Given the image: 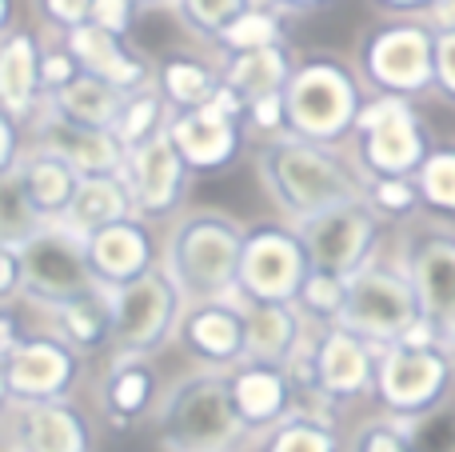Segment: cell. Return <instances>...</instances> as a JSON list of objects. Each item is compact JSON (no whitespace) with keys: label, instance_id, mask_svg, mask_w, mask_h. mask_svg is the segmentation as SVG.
<instances>
[{"label":"cell","instance_id":"44","mask_svg":"<svg viewBox=\"0 0 455 452\" xmlns=\"http://www.w3.org/2000/svg\"><path fill=\"white\" fill-rule=\"evenodd\" d=\"M424 20L432 24V32H455V0H427Z\"/></svg>","mask_w":455,"mask_h":452},{"label":"cell","instance_id":"51","mask_svg":"<svg viewBox=\"0 0 455 452\" xmlns=\"http://www.w3.org/2000/svg\"><path fill=\"white\" fill-rule=\"evenodd\" d=\"M0 20H4V8H0Z\"/></svg>","mask_w":455,"mask_h":452},{"label":"cell","instance_id":"5","mask_svg":"<svg viewBox=\"0 0 455 452\" xmlns=\"http://www.w3.org/2000/svg\"><path fill=\"white\" fill-rule=\"evenodd\" d=\"M352 136L363 181H395V176L416 181L419 165L435 149L432 125L416 109V101H395V96H368Z\"/></svg>","mask_w":455,"mask_h":452},{"label":"cell","instance_id":"46","mask_svg":"<svg viewBox=\"0 0 455 452\" xmlns=\"http://www.w3.org/2000/svg\"><path fill=\"white\" fill-rule=\"evenodd\" d=\"M68 72H72V64L64 61V56H52V61L44 64V80H48V85H60V80H68Z\"/></svg>","mask_w":455,"mask_h":452},{"label":"cell","instance_id":"37","mask_svg":"<svg viewBox=\"0 0 455 452\" xmlns=\"http://www.w3.org/2000/svg\"><path fill=\"white\" fill-rule=\"evenodd\" d=\"M164 80H168L172 101L188 104V109H204V104H212V96L220 93V85H216L200 64H172V69L164 72Z\"/></svg>","mask_w":455,"mask_h":452},{"label":"cell","instance_id":"39","mask_svg":"<svg viewBox=\"0 0 455 452\" xmlns=\"http://www.w3.org/2000/svg\"><path fill=\"white\" fill-rule=\"evenodd\" d=\"M432 96H440L443 104H455V32H435Z\"/></svg>","mask_w":455,"mask_h":452},{"label":"cell","instance_id":"33","mask_svg":"<svg viewBox=\"0 0 455 452\" xmlns=\"http://www.w3.org/2000/svg\"><path fill=\"white\" fill-rule=\"evenodd\" d=\"M24 176H28V192L32 200H36L40 213H52V208H64L72 205V192H76V176H72L68 160H32L28 168H24Z\"/></svg>","mask_w":455,"mask_h":452},{"label":"cell","instance_id":"21","mask_svg":"<svg viewBox=\"0 0 455 452\" xmlns=\"http://www.w3.org/2000/svg\"><path fill=\"white\" fill-rule=\"evenodd\" d=\"M8 381H12L16 392H28V397L56 392L68 381V357L56 344H20L8 360Z\"/></svg>","mask_w":455,"mask_h":452},{"label":"cell","instance_id":"28","mask_svg":"<svg viewBox=\"0 0 455 452\" xmlns=\"http://www.w3.org/2000/svg\"><path fill=\"white\" fill-rule=\"evenodd\" d=\"M68 216L76 229H92V232L112 229V224H120V216H124V192H120L116 181H104V176L84 181L72 192Z\"/></svg>","mask_w":455,"mask_h":452},{"label":"cell","instance_id":"4","mask_svg":"<svg viewBox=\"0 0 455 452\" xmlns=\"http://www.w3.org/2000/svg\"><path fill=\"white\" fill-rule=\"evenodd\" d=\"M363 104V80L352 72L339 56H307L296 64L288 88H283V117H288V136H299L307 144H331L347 141L355 133Z\"/></svg>","mask_w":455,"mask_h":452},{"label":"cell","instance_id":"32","mask_svg":"<svg viewBox=\"0 0 455 452\" xmlns=\"http://www.w3.org/2000/svg\"><path fill=\"white\" fill-rule=\"evenodd\" d=\"M363 205L379 216L384 224H403V221H416L424 200H419L416 181H363Z\"/></svg>","mask_w":455,"mask_h":452},{"label":"cell","instance_id":"7","mask_svg":"<svg viewBox=\"0 0 455 452\" xmlns=\"http://www.w3.org/2000/svg\"><path fill=\"white\" fill-rule=\"evenodd\" d=\"M395 269L408 277L419 317L432 320L448 341L455 333V224L411 221V229L400 237Z\"/></svg>","mask_w":455,"mask_h":452},{"label":"cell","instance_id":"6","mask_svg":"<svg viewBox=\"0 0 455 452\" xmlns=\"http://www.w3.org/2000/svg\"><path fill=\"white\" fill-rule=\"evenodd\" d=\"M376 365H379L376 344H368L363 336L347 333L339 325H323L312 341H304V349L296 352L288 373L296 381V389H304L323 408H331V405H352L360 397H371Z\"/></svg>","mask_w":455,"mask_h":452},{"label":"cell","instance_id":"50","mask_svg":"<svg viewBox=\"0 0 455 452\" xmlns=\"http://www.w3.org/2000/svg\"><path fill=\"white\" fill-rule=\"evenodd\" d=\"M448 357H451V365H455V333L448 336Z\"/></svg>","mask_w":455,"mask_h":452},{"label":"cell","instance_id":"8","mask_svg":"<svg viewBox=\"0 0 455 452\" xmlns=\"http://www.w3.org/2000/svg\"><path fill=\"white\" fill-rule=\"evenodd\" d=\"M419 317V301L411 293L408 277L395 264H368L360 269L344 288V309H339V328L363 336L376 349L395 344Z\"/></svg>","mask_w":455,"mask_h":452},{"label":"cell","instance_id":"52","mask_svg":"<svg viewBox=\"0 0 455 452\" xmlns=\"http://www.w3.org/2000/svg\"><path fill=\"white\" fill-rule=\"evenodd\" d=\"M0 392H4V381H0Z\"/></svg>","mask_w":455,"mask_h":452},{"label":"cell","instance_id":"38","mask_svg":"<svg viewBox=\"0 0 455 452\" xmlns=\"http://www.w3.org/2000/svg\"><path fill=\"white\" fill-rule=\"evenodd\" d=\"M112 312H100L92 301H68L64 304V325H68V333L76 336L80 344H96L100 341V333L108 328Z\"/></svg>","mask_w":455,"mask_h":452},{"label":"cell","instance_id":"35","mask_svg":"<svg viewBox=\"0 0 455 452\" xmlns=\"http://www.w3.org/2000/svg\"><path fill=\"white\" fill-rule=\"evenodd\" d=\"M352 452H419V437L411 424H400L392 416H376V421L360 424Z\"/></svg>","mask_w":455,"mask_h":452},{"label":"cell","instance_id":"2","mask_svg":"<svg viewBox=\"0 0 455 452\" xmlns=\"http://www.w3.org/2000/svg\"><path fill=\"white\" fill-rule=\"evenodd\" d=\"M259 176H264L272 200L296 224L328 213L347 200H363L360 168H347L331 149L307 144L299 136H272L259 149Z\"/></svg>","mask_w":455,"mask_h":452},{"label":"cell","instance_id":"10","mask_svg":"<svg viewBox=\"0 0 455 452\" xmlns=\"http://www.w3.org/2000/svg\"><path fill=\"white\" fill-rule=\"evenodd\" d=\"M296 232H299V245H304L312 272L352 280L360 269L376 264L384 221L363 200H347V205H336L328 213L312 216V221L296 224Z\"/></svg>","mask_w":455,"mask_h":452},{"label":"cell","instance_id":"20","mask_svg":"<svg viewBox=\"0 0 455 452\" xmlns=\"http://www.w3.org/2000/svg\"><path fill=\"white\" fill-rule=\"evenodd\" d=\"M188 341L204 352L208 360H232L243 357V312L228 309V304H204L196 317L188 320Z\"/></svg>","mask_w":455,"mask_h":452},{"label":"cell","instance_id":"48","mask_svg":"<svg viewBox=\"0 0 455 452\" xmlns=\"http://www.w3.org/2000/svg\"><path fill=\"white\" fill-rule=\"evenodd\" d=\"M8 349H12V325H8V320L0 317V357H4Z\"/></svg>","mask_w":455,"mask_h":452},{"label":"cell","instance_id":"11","mask_svg":"<svg viewBox=\"0 0 455 452\" xmlns=\"http://www.w3.org/2000/svg\"><path fill=\"white\" fill-rule=\"evenodd\" d=\"M168 445L176 452H224L240 440L243 421L232 405V389L220 376L184 384L168 408Z\"/></svg>","mask_w":455,"mask_h":452},{"label":"cell","instance_id":"19","mask_svg":"<svg viewBox=\"0 0 455 452\" xmlns=\"http://www.w3.org/2000/svg\"><path fill=\"white\" fill-rule=\"evenodd\" d=\"M132 184H136L140 205L152 208V213H160V208L176 197V184H180V160H176V149L164 141V136H156V141H148L144 149H136Z\"/></svg>","mask_w":455,"mask_h":452},{"label":"cell","instance_id":"25","mask_svg":"<svg viewBox=\"0 0 455 452\" xmlns=\"http://www.w3.org/2000/svg\"><path fill=\"white\" fill-rule=\"evenodd\" d=\"M264 452H339V432L331 424V416L299 408L267 432Z\"/></svg>","mask_w":455,"mask_h":452},{"label":"cell","instance_id":"17","mask_svg":"<svg viewBox=\"0 0 455 452\" xmlns=\"http://www.w3.org/2000/svg\"><path fill=\"white\" fill-rule=\"evenodd\" d=\"M304 349V325L291 304H248L243 309V357L251 365L288 368Z\"/></svg>","mask_w":455,"mask_h":452},{"label":"cell","instance_id":"23","mask_svg":"<svg viewBox=\"0 0 455 452\" xmlns=\"http://www.w3.org/2000/svg\"><path fill=\"white\" fill-rule=\"evenodd\" d=\"M72 48H76V56L88 64V69H92V77L104 80V85H112V88L140 85V64L128 61V56L112 44L108 32H100L96 24H92V28H76V32H72Z\"/></svg>","mask_w":455,"mask_h":452},{"label":"cell","instance_id":"34","mask_svg":"<svg viewBox=\"0 0 455 452\" xmlns=\"http://www.w3.org/2000/svg\"><path fill=\"white\" fill-rule=\"evenodd\" d=\"M280 20L272 16V8H243L232 24L224 28V44L232 52H259V48H280Z\"/></svg>","mask_w":455,"mask_h":452},{"label":"cell","instance_id":"9","mask_svg":"<svg viewBox=\"0 0 455 452\" xmlns=\"http://www.w3.org/2000/svg\"><path fill=\"white\" fill-rule=\"evenodd\" d=\"M240 256H243V237L232 221H224V216H196L176 237L172 269H176V280L192 296H200L208 304H220L240 285Z\"/></svg>","mask_w":455,"mask_h":452},{"label":"cell","instance_id":"27","mask_svg":"<svg viewBox=\"0 0 455 452\" xmlns=\"http://www.w3.org/2000/svg\"><path fill=\"white\" fill-rule=\"evenodd\" d=\"M20 440H24V452H80L84 448L80 424L72 421V413H64L56 405L32 408L20 424Z\"/></svg>","mask_w":455,"mask_h":452},{"label":"cell","instance_id":"3","mask_svg":"<svg viewBox=\"0 0 455 452\" xmlns=\"http://www.w3.org/2000/svg\"><path fill=\"white\" fill-rule=\"evenodd\" d=\"M379 16L360 36V80L371 88V96H395L416 101L432 93V56L435 32L424 20V4H379Z\"/></svg>","mask_w":455,"mask_h":452},{"label":"cell","instance_id":"45","mask_svg":"<svg viewBox=\"0 0 455 452\" xmlns=\"http://www.w3.org/2000/svg\"><path fill=\"white\" fill-rule=\"evenodd\" d=\"M92 12L100 16V20H96V28L100 32H116V28H124L128 24V8L124 4H92Z\"/></svg>","mask_w":455,"mask_h":452},{"label":"cell","instance_id":"43","mask_svg":"<svg viewBox=\"0 0 455 452\" xmlns=\"http://www.w3.org/2000/svg\"><path fill=\"white\" fill-rule=\"evenodd\" d=\"M248 112H251V125H256L259 133H280V128H288V117H283V93L248 104Z\"/></svg>","mask_w":455,"mask_h":452},{"label":"cell","instance_id":"49","mask_svg":"<svg viewBox=\"0 0 455 452\" xmlns=\"http://www.w3.org/2000/svg\"><path fill=\"white\" fill-rule=\"evenodd\" d=\"M4 152H8V133H4V125H0V160H4Z\"/></svg>","mask_w":455,"mask_h":452},{"label":"cell","instance_id":"15","mask_svg":"<svg viewBox=\"0 0 455 452\" xmlns=\"http://www.w3.org/2000/svg\"><path fill=\"white\" fill-rule=\"evenodd\" d=\"M172 304H176L172 288L156 272H144V277L128 280L116 293V301H112V328H116L120 349L136 352L156 344L168 317H172Z\"/></svg>","mask_w":455,"mask_h":452},{"label":"cell","instance_id":"30","mask_svg":"<svg viewBox=\"0 0 455 452\" xmlns=\"http://www.w3.org/2000/svg\"><path fill=\"white\" fill-rule=\"evenodd\" d=\"M36 85V52L28 36H16L0 48V101L12 112H24Z\"/></svg>","mask_w":455,"mask_h":452},{"label":"cell","instance_id":"22","mask_svg":"<svg viewBox=\"0 0 455 452\" xmlns=\"http://www.w3.org/2000/svg\"><path fill=\"white\" fill-rule=\"evenodd\" d=\"M32 237H40V208L28 192V176L8 168L0 173V248L28 245Z\"/></svg>","mask_w":455,"mask_h":452},{"label":"cell","instance_id":"18","mask_svg":"<svg viewBox=\"0 0 455 452\" xmlns=\"http://www.w3.org/2000/svg\"><path fill=\"white\" fill-rule=\"evenodd\" d=\"M291 72H296V64L283 52V44L259 48V52H232L224 72V88L248 109V104L264 101V96H280L288 88Z\"/></svg>","mask_w":455,"mask_h":452},{"label":"cell","instance_id":"41","mask_svg":"<svg viewBox=\"0 0 455 452\" xmlns=\"http://www.w3.org/2000/svg\"><path fill=\"white\" fill-rule=\"evenodd\" d=\"M243 8H248V4H188L184 12H192V20H196L200 28H208V32H216V36H224V28L243 12Z\"/></svg>","mask_w":455,"mask_h":452},{"label":"cell","instance_id":"14","mask_svg":"<svg viewBox=\"0 0 455 452\" xmlns=\"http://www.w3.org/2000/svg\"><path fill=\"white\" fill-rule=\"evenodd\" d=\"M243 112V104L220 85V93L212 96V104L184 112L180 120H172V144L180 149L184 160L208 168L224 165L235 152V117Z\"/></svg>","mask_w":455,"mask_h":452},{"label":"cell","instance_id":"47","mask_svg":"<svg viewBox=\"0 0 455 452\" xmlns=\"http://www.w3.org/2000/svg\"><path fill=\"white\" fill-rule=\"evenodd\" d=\"M12 280H16V261H12V253H8V248H0V293H4Z\"/></svg>","mask_w":455,"mask_h":452},{"label":"cell","instance_id":"29","mask_svg":"<svg viewBox=\"0 0 455 452\" xmlns=\"http://www.w3.org/2000/svg\"><path fill=\"white\" fill-rule=\"evenodd\" d=\"M48 141L56 152L68 157V168H84V173H104L116 165V144L104 133H88L76 125H48Z\"/></svg>","mask_w":455,"mask_h":452},{"label":"cell","instance_id":"13","mask_svg":"<svg viewBox=\"0 0 455 452\" xmlns=\"http://www.w3.org/2000/svg\"><path fill=\"white\" fill-rule=\"evenodd\" d=\"M20 277L48 301H72L88 288V248L72 232H40L24 245Z\"/></svg>","mask_w":455,"mask_h":452},{"label":"cell","instance_id":"40","mask_svg":"<svg viewBox=\"0 0 455 452\" xmlns=\"http://www.w3.org/2000/svg\"><path fill=\"white\" fill-rule=\"evenodd\" d=\"M156 117H160V101H156V96H140L136 104H128L124 120H120V141H128V144L140 141V136L156 125Z\"/></svg>","mask_w":455,"mask_h":452},{"label":"cell","instance_id":"12","mask_svg":"<svg viewBox=\"0 0 455 452\" xmlns=\"http://www.w3.org/2000/svg\"><path fill=\"white\" fill-rule=\"evenodd\" d=\"M307 277H312V264L299 245V232L259 229L243 240L235 293L248 304H291Z\"/></svg>","mask_w":455,"mask_h":452},{"label":"cell","instance_id":"24","mask_svg":"<svg viewBox=\"0 0 455 452\" xmlns=\"http://www.w3.org/2000/svg\"><path fill=\"white\" fill-rule=\"evenodd\" d=\"M60 104H64V117L68 125L76 128H88V133H100L116 120L120 112V101H116V88L104 85L96 77H80V80H68L60 88Z\"/></svg>","mask_w":455,"mask_h":452},{"label":"cell","instance_id":"1","mask_svg":"<svg viewBox=\"0 0 455 452\" xmlns=\"http://www.w3.org/2000/svg\"><path fill=\"white\" fill-rule=\"evenodd\" d=\"M455 389V365L448 357V341L432 320H416L395 344L379 349L376 389L384 416L416 429L419 421L435 416L448 405Z\"/></svg>","mask_w":455,"mask_h":452},{"label":"cell","instance_id":"26","mask_svg":"<svg viewBox=\"0 0 455 452\" xmlns=\"http://www.w3.org/2000/svg\"><path fill=\"white\" fill-rule=\"evenodd\" d=\"M88 261L96 264V272H100V277H112V280L136 277V269L144 264L140 232L128 229V224H112V229H100V232L92 237Z\"/></svg>","mask_w":455,"mask_h":452},{"label":"cell","instance_id":"42","mask_svg":"<svg viewBox=\"0 0 455 452\" xmlns=\"http://www.w3.org/2000/svg\"><path fill=\"white\" fill-rule=\"evenodd\" d=\"M144 397H148V376H144V373H124L116 384H112V405L124 408V413L140 408Z\"/></svg>","mask_w":455,"mask_h":452},{"label":"cell","instance_id":"31","mask_svg":"<svg viewBox=\"0 0 455 452\" xmlns=\"http://www.w3.org/2000/svg\"><path fill=\"white\" fill-rule=\"evenodd\" d=\"M416 189H419L424 208L455 216V144L435 141V149L427 152V160L416 173Z\"/></svg>","mask_w":455,"mask_h":452},{"label":"cell","instance_id":"36","mask_svg":"<svg viewBox=\"0 0 455 452\" xmlns=\"http://www.w3.org/2000/svg\"><path fill=\"white\" fill-rule=\"evenodd\" d=\"M344 288L347 280H336V277H323V272H312V277L304 280V288H299L296 304L304 312H312L315 320H323V325H336L339 320V309H344Z\"/></svg>","mask_w":455,"mask_h":452},{"label":"cell","instance_id":"16","mask_svg":"<svg viewBox=\"0 0 455 452\" xmlns=\"http://www.w3.org/2000/svg\"><path fill=\"white\" fill-rule=\"evenodd\" d=\"M232 389V405L240 413L243 424L251 429H264V424H283L296 408V381H291L288 368H275V365H243L240 373L228 381Z\"/></svg>","mask_w":455,"mask_h":452}]
</instances>
